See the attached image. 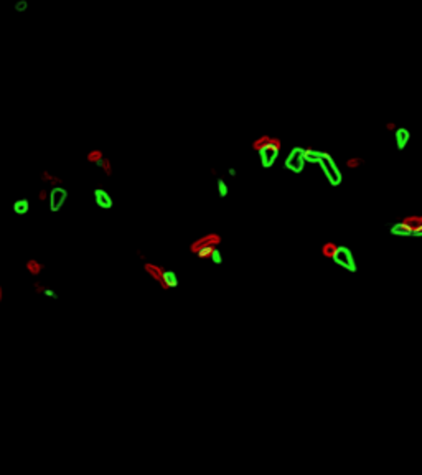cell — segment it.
I'll return each instance as SVG.
<instances>
[{
    "label": "cell",
    "instance_id": "15",
    "mask_svg": "<svg viewBox=\"0 0 422 475\" xmlns=\"http://www.w3.org/2000/svg\"><path fill=\"white\" fill-rule=\"evenodd\" d=\"M86 159H87V162H89V164H94V165H98L99 162L104 159V152L101 151V149H93V151H89V152H87Z\"/></svg>",
    "mask_w": 422,
    "mask_h": 475
},
{
    "label": "cell",
    "instance_id": "17",
    "mask_svg": "<svg viewBox=\"0 0 422 475\" xmlns=\"http://www.w3.org/2000/svg\"><path fill=\"white\" fill-rule=\"evenodd\" d=\"M98 167L107 175V177H111V175H112V164H111V160L106 157V155H104V159L98 164Z\"/></svg>",
    "mask_w": 422,
    "mask_h": 475
},
{
    "label": "cell",
    "instance_id": "1",
    "mask_svg": "<svg viewBox=\"0 0 422 475\" xmlns=\"http://www.w3.org/2000/svg\"><path fill=\"white\" fill-rule=\"evenodd\" d=\"M323 253L330 257V259L340 266L342 269L348 271V273L355 274L358 271V262H356V257L353 254V251L345 246V244H337V246H326Z\"/></svg>",
    "mask_w": 422,
    "mask_h": 475
},
{
    "label": "cell",
    "instance_id": "3",
    "mask_svg": "<svg viewBox=\"0 0 422 475\" xmlns=\"http://www.w3.org/2000/svg\"><path fill=\"white\" fill-rule=\"evenodd\" d=\"M256 151L259 154L261 167L262 168H272L279 160V154H281V144L279 140L264 137L256 144Z\"/></svg>",
    "mask_w": 422,
    "mask_h": 475
},
{
    "label": "cell",
    "instance_id": "19",
    "mask_svg": "<svg viewBox=\"0 0 422 475\" xmlns=\"http://www.w3.org/2000/svg\"><path fill=\"white\" fill-rule=\"evenodd\" d=\"M28 9H30L28 0H17V2L13 4V10H15L17 13H25Z\"/></svg>",
    "mask_w": 422,
    "mask_h": 475
},
{
    "label": "cell",
    "instance_id": "14",
    "mask_svg": "<svg viewBox=\"0 0 422 475\" xmlns=\"http://www.w3.org/2000/svg\"><path fill=\"white\" fill-rule=\"evenodd\" d=\"M30 210V201L25 198H20L17 201H13V212L17 215H26Z\"/></svg>",
    "mask_w": 422,
    "mask_h": 475
},
{
    "label": "cell",
    "instance_id": "16",
    "mask_svg": "<svg viewBox=\"0 0 422 475\" xmlns=\"http://www.w3.org/2000/svg\"><path fill=\"white\" fill-rule=\"evenodd\" d=\"M216 188H218V195L221 196V198H226L228 193H229V187L224 179H218L216 180Z\"/></svg>",
    "mask_w": 422,
    "mask_h": 475
},
{
    "label": "cell",
    "instance_id": "5",
    "mask_svg": "<svg viewBox=\"0 0 422 475\" xmlns=\"http://www.w3.org/2000/svg\"><path fill=\"white\" fill-rule=\"evenodd\" d=\"M66 200H68V190L63 188L61 185L51 187V190H48V203H50L51 213L59 212L66 203Z\"/></svg>",
    "mask_w": 422,
    "mask_h": 475
},
{
    "label": "cell",
    "instance_id": "8",
    "mask_svg": "<svg viewBox=\"0 0 422 475\" xmlns=\"http://www.w3.org/2000/svg\"><path fill=\"white\" fill-rule=\"evenodd\" d=\"M411 140V131L407 127H398L394 131V144H396L398 151H404Z\"/></svg>",
    "mask_w": 422,
    "mask_h": 475
},
{
    "label": "cell",
    "instance_id": "20",
    "mask_svg": "<svg viewBox=\"0 0 422 475\" xmlns=\"http://www.w3.org/2000/svg\"><path fill=\"white\" fill-rule=\"evenodd\" d=\"M38 200L40 201H48V190H40L38 192Z\"/></svg>",
    "mask_w": 422,
    "mask_h": 475
},
{
    "label": "cell",
    "instance_id": "12",
    "mask_svg": "<svg viewBox=\"0 0 422 475\" xmlns=\"http://www.w3.org/2000/svg\"><path fill=\"white\" fill-rule=\"evenodd\" d=\"M33 289H35V292L38 295H45V297H50V299H58V294L54 292L51 287H46L43 286L42 282H35L33 284Z\"/></svg>",
    "mask_w": 422,
    "mask_h": 475
},
{
    "label": "cell",
    "instance_id": "7",
    "mask_svg": "<svg viewBox=\"0 0 422 475\" xmlns=\"http://www.w3.org/2000/svg\"><path fill=\"white\" fill-rule=\"evenodd\" d=\"M387 229H389V233L394 234V236H403V237H412V231H414V226L409 220L406 221H396V223H391V225H387Z\"/></svg>",
    "mask_w": 422,
    "mask_h": 475
},
{
    "label": "cell",
    "instance_id": "13",
    "mask_svg": "<svg viewBox=\"0 0 422 475\" xmlns=\"http://www.w3.org/2000/svg\"><path fill=\"white\" fill-rule=\"evenodd\" d=\"M42 182L43 183H48V185H51V187H56V185H63V180H61L59 177H56L54 173H51V172H48V170H43L42 172Z\"/></svg>",
    "mask_w": 422,
    "mask_h": 475
},
{
    "label": "cell",
    "instance_id": "6",
    "mask_svg": "<svg viewBox=\"0 0 422 475\" xmlns=\"http://www.w3.org/2000/svg\"><path fill=\"white\" fill-rule=\"evenodd\" d=\"M93 196H94V203L101 208V210H112L114 208V198L112 195L107 192L104 187H96L93 190Z\"/></svg>",
    "mask_w": 422,
    "mask_h": 475
},
{
    "label": "cell",
    "instance_id": "10",
    "mask_svg": "<svg viewBox=\"0 0 422 475\" xmlns=\"http://www.w3.org/2000/svg\"><path fill=\"white\" fill-rule=\"evenodd\" d=\"M25 269L32 277H38L45 271V264H42L38 259H35V257H30V259H26L25 262Z\"/></svg>",
    "mask_w": 422,
    "mask_h": 475
},
{
    "label": "cell",
    "instance_id": "22",
    "mask_svg": "<svg viewBox=\"0 0 422 475\" xmlns=\"http://www.w3.org/2000/svg\"><path fill=\"white\" fill-rule=\"evenodd\" d=\"M2 301H4V287H2V284H0V304H2Z\"/></svg>",
    "mask_w": 422,
    "mask_h": 475
},
{
    "label": "cell",
    "instance_id": "9",
    "mask_svg": "<svg viewBox=\"0 0 422 475\" xmlns=\"http://www.w3.org/2000/svg\"><path fill=\"white\" fill-rule=\"evenodd\" d=\"M160 286L163 289H176L180 286V279L178 276H176L175 271H170V269H163L162 273V279H160Z\"/></svg>",
    "mask_w": 422,
    "mask_h": 475
},
{
    "label": "cell",
    "instance_id": "4",
    "mask_svg": "<svg viewBox=\"0 0 422 475\" xmlns=\"http://www.w3.org/2000/svg\"><path fill=\"white\" fill-rule=\"evenodd\" d=\"M307 160H305V147H292L284 159V167L287 168L290 173H302Z\"/></svg>",
    "mask_w": 422,
    "mask_h": 475
},
{
    "label": "cell",
    "instance_id": "18",
    "mask_svg": "<svg viewBox=\"0 0 422 475\" xmlns=\"http://www.w3.org/2000/svg\"><path fill=\"white\" fill-rule=\"evenodd\" d=\"M209 261L213 262V264H216V266H221L223 264V253L218 248H215L213 251H211V256H209Z\"/></svg>",
    "mask_w": 422,
    "mask_h": 475
},
{
    "label": "cell",
    "instance_id": "2",
    "mask_svg": "<svg viewBox=\"0 0 422 475\" xmlns=\"http://www.w3.org/2000/svg\"><path fill=\"white\" fill-rule=\"evenodd\" d=\"M315 165L320 167V170L323 172L326 182H328L331 187H340L343 183V172H342V168H340V165L337 164V160L333 159L331 154L325 151H318Z\"/></svg>",
    "mask_w": 422,
    "mask_h": 475
},
{
    "label": "cell",
    "instance_id": "11",
    "mask_svg": "<svg viewBox=\"0 0 422 475\" xmlns=\"http://www.w3.org/2000/svg\"><path fill=\"white\" fill-rule=\"evenodd\" d=\"M144 271L152 277L154 281H157V282H160V279H162V273H163V269L160 268V266H157V264H152V262H144Z\"/></svg>",
    "mask_w": 422,
    "mask_h": 475
},
{
    "label": "cell",
    "instance_id": "21",
    "mask_svg": "<svg viewBox=\"0 0 422 475\" xmlns=\"http://www.w3.org/2000/svg\"><path fill=\"white\" fill-rule=\"evenodd\" d=\"M228 173L231 175V177H236V175H237V172H236V168H229V170H228Z\"/></svg>",
    "mask_w": 422,
    "mask_h": 475
}]
</instances>
